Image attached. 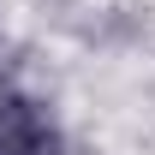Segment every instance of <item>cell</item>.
I'll list each match as a JSON object with an SVG mask.
<instances>
[{
  "label": "cell",
  "instance_id": "obj_1",
  "mask_svg": "<svg viewBox=\"0 0 155 155\" xmlns=\"http://www.w3.org/2000/svg\"><path fill=\"white\" fill-rule=\"evenodd\" d=\"M54 149V125L30 96L0 90V155H48Z\"/></svg>",
  "mask_w": 155,
  "mask_h": 155
}]
</instances>
